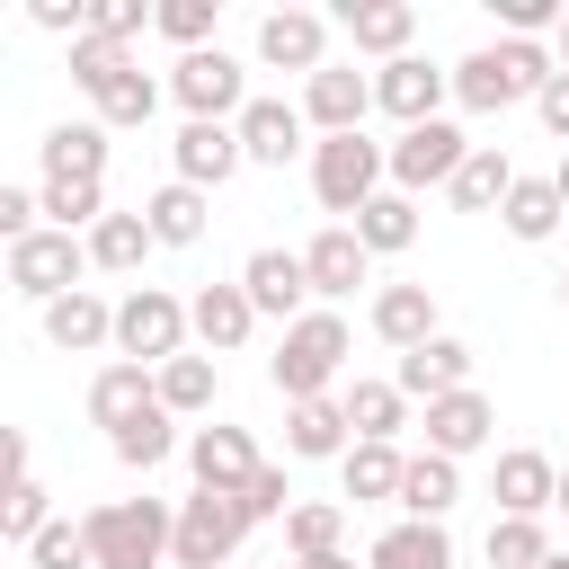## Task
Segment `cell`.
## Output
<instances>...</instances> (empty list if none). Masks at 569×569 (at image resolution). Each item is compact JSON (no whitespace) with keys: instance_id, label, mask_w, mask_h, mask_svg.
<instances>
[{"instance_id":"cell-27","label":"cell","mask_w":569,"mask_h":569,"mask_svg":"<svg viewBox=\"0 0 569 569\" xmlns=\"http://www.w3.org/2000/svg\"><path fill=\"white\" fill-rule=\"evenodd\" d=\"M347 445H356V427H347L338 400H293V409H284V453H302V462H338Z\"/></svg>"},{"instance_id":"cell-2","label":"cell","mask_w":569,"mask_h":569,"mask_svg":"<svg viewBox=\"0 0 569 569\" xmlns=\"http://www.w3.org/2000/svg\"><path fill=\"white\" fill-rule=\"evenodd\" d=\"M169 525H178L169 498H107V507H89L80 516L89 569H160L169 560Z\"/></svg>"},{"instance_id":"cell-26","label":"cell","mask_w":569,"mask_h":569,"mask_svg":"<svg viewBox=\"0 0 569 569\" xmlns=\"http://www.w3.org/2000/svg\"><path fill=\"white\" fill-rule=\"evenodd\" d=\"M373 338L400 347V356L427 347V338H436V293H427V284H382V293H373Z\"/></svg>"},{"instance_id":"cell-48","label":"cell","mask_w":569,"mask_h":569,"mask_svg":"<svg viewBox=\"0 0 569 569\" xmlns=\"http://www.w3.org/2000/svg\"><path fill=\"white\" fill-rule=\"evenodd\" d=\"M142 27H151L142 0H98V9H89V36H98V44H133Z\"/></svg>"},{"instance_id":"cell-54","label":"cell","mask_w":569,"mask_h":569,"mask_svg":"<svg viewBox=\"0 0 569 569\" xmlns=\"http://www.w3.org/2000/svg\"><path fill=\"white\" fill-rule=\"evenodd\" d=\"M551 187H560V204H569V151H560V169H551Z\"/></svg>"},{"instance_id":"cell-57","label":"cell","mask_w":569,"mask_h":569,"mask_svg":"<svg viewBox=\"0 0 569 569\" xmlns=\"http://www.w3.org/2000/svg\"><path fill=\"white\" fill-rule=\"evenodd\" d=\"M542 569H569V551H551V560H542Z\"/></svg>"},{"instance_id":"cell-16","label":"cell","mask_w":569,"mask_h":569,"mask_svg":"<svg viewBox=\"0 0 569 569\" xmlns=\"http://www.w3.org/2000/svg\"><path fill=\"white\" fill-rule=\"evenodd\" d=\"M489 436H498V409H489V391H445V400H427V453L462 462V453H480Z\"/></svg>"},{"instance_id":"cell-32","label":"cell","mask_w":569,"mask_h":569,"mask_svg":"<svg viewBox=\"0 0 569 569\" xmlns=\"http://www.w3.org/2000/svg\"><path fill=\"white\" fill-rule=\"evenodd\" d=\"M507 187H516V160H507L498 142H471V160L453 169V187H445V196H453L462 213H498V204H507Z\"/></svg>"},{"instance_id":"cell-24","label":"cell","mask_w":569,"mask_h":569,"mask_svg":"<svg viewBox=\"0 0 569 569\" xmlns=\"http://www.w3.org/2000/svg\"><path fill=\"white\" fill-rule=\"evenodd\" d=\"M151 400H160L151 365H124V356H116V365H98V382H89V418H98L107 436H116V427H133Z\"/></svg>"},{"instance_id":"cell-37","label":"cell","mask_w":569,"mask_h":569,"mask_svg":"<svg viewBox=\"0 0 569 569\" xmlns=\"http://www.w3.org/2000/svg\"><path fill=\"white\" fill-rule=\"evenodd\" d=\"M498 222H507L516 240H551V231L569 222V204H560V187H551V178H516V187H507V204H498Z\"/></svg>"},{"instance_id":"cell-51","label":"cell","mask_w":569,"mask_h":569,"mask_svg":"<svg viewBox=\"0 0 569 569\" xmlns=\"http://www.w3.org/2000/svg\"><path fill=\"white\" fill-rule=\"evenodd\" d=\"M533 107H542V124H551V133H560V142H569V71H551V80H542V98H533Z\"/></svg>"},{"instance_id":"cell-47","label":"cell","mask_w":569,"mask_h":569,"mask_svg":"<svg viewBox=\"0 0 569 569\" xmlns=\"http://www.w3.org/2000/svg\"><path fill=\"white\" fill-rule=\"evenodd\" d=\"M27 560H36V569H89V533L53 516V525H44L36 542H27Z\"/></svg>"},{"instance_id":"cell-23","label":"cell","mask_w":569,"mask_h":569,"mask_svg":"<svg viewBox=\"0 0 569 569\" xmlns=\"http://www.w3.org/2000/svg\"><path fill=\"white\" fill-rule=\"evenodd\" d=\"M169 160H178V187H222L240 169V133L231 124H178Z\"/></svg>"},{"instance_id":"cell-25","label":"cell","mask_w":569,"mask_h":569,"mask_svg":"<svg viewBox=\"0 0 569 569\" xmlns=\"http://www.w3.org/2000/svg\"><path fill=\"white\" fill-rule=\"evenodd\" d=\"M365 569H453V533H445V525L400 516V525H382V533H373Z\"/></svg>"},{"instance_id":"cell-9","label":"cell","mask_w":569,"mask_h":569,"mask_svg":"<svg viewBox=\"0 0 569 569\" xmlns=\"http://www.w3.org/2000/svg\"><path fill=\"white\" fill-rule=\"evenodd\" d=\"M80 276H89V240H71V231H53V222L9 249V293H27V302L80 293Z\"/></svg>"},{"instance_id":"cell-34","label":"cell","mask_w":569,"mask_h":569,"mask_svg":"<svg viewBox=\"0 0 569 569\" xmlns=\"http://www.w3.org/2000/svg\"><path fill=\"white\" fill-rule=\"evenodd\" d=\"M356 240H365V258H391V249H409L418 240V196H400V187H382L356 222H347Z\"/></svg>"},{"instance_id":"cell-19","label":"cell","mask_w":569,"mask_h":569,"mask_svg":"<svg viewBox=\"0 0 569 569\" xmlns=\"http://www.w3.org/2000/svg\"><path fill=\"white\" fill-rule=\"evenodd\" d=\"M44 338H53L62 356H98V347H116V302L80 284V293L44 302Z\"/></svg>"},{"instance_id":"cell-6","label":"cell","mask_w":569,"mask_h":569,"mask_svg":"<svg viewBox=\"0 0 569 569\" xmlns=\"http://www.w3.org/2000/svg\"><path fill=\"white\" fill-rule=\"evenodd\" d=\"M187 338H196V329H187V302H178V293L133 284V293L116 302V356H124V365H151V373H160L169 356H187Z\"/></svg>"},{"instance_id":"cell-7","label":"cell","mask_w":569,"mask_h":569,"mask_svg":"<svg viewBox=\"0 0 569 569\" xmlns=\"http://www.w3.org/2000/svg\"><path fill=\"white\" fill-rule=\"evenodd\" d=\"M169 98L187 107V124H231V116L249 107V71H240L222 44H204V53H178Z\"/></svg>"},{"instance_id":"cell-59","label":"cell","mask_w":569,"mask_h":569,"mask_svg":"<svg viewBox=\"0 0 569 569\" xmlns=\"http://www.w3.org/2000/svg\"><path fill=\"white\" fill-rule=\"evenodd\" d=\"M560 302H569V276H560Z\"/></svg>"},{"instance_id":"cell-11","label":"cell","mask_w":569,"mask_h":569,"mask_svg":"<svg viewBox=\"0 0 569 569\" xmlns=\"http://www.w3.org/2000/svg\"><path fill=\"white\" fill-rule=\"evenodd\" d=\"M365 116H373V71L329 62V71L302 80V124H320V133H365Z\"/></svg>"},{"instance_id":"cell-4","label":"cell","mask_w":569,"mask_h":569,"mask_svg":"<svg viewBox=\"0 0 569 569\" xmlns=\"http://www.w3.org/2000/svg\"><path fill=\"white\" fill-rule=\"evenodd\" d=\"M311 196H320V213L356 222V213L382 196V142H365V133H320V142H311Z\"/></svg>"},{"instance_id":"cell-46","label":"cell","mask_w":569,"mask_h":569,"mask_svg":"<svg viewBox=\"0 0 569 569\" xmlns=\"http://www.w3.org/2000/svg\"><path fill=\"white\" fill-rule=\"evenodd\" d=\"M240 516H249V525H276V516H293V480H284V462H258V480L240 489Z\"/></svg>"},{"instance_id":"cell-28","label":"cell","mask_w":569,"mask_h":569,"mask_svg":"<svg viewBox=\"0 0 569 569\" xmlns=\"http://www.w3.org/2000/svg\"><path fill=\"white\" fill-rule=\"evenodd\" d=\"M453 498H462V462H445V453H409V471H400V516L445 525Z\"/></svg>"},{"instance_id":"cell-39","label":"cell","mask_w":569,"mask_h":569,"mask_svg":"<svg viewBox=\"0 0 569 569\" xmlns=\"http://www.w3.org/2000/svg\"><path fill=\"white\" fill-rule=\"evenodd\" d=\"M142 249H160L142 213H107V222L89 231V267H107V276H133V267H142Z\"/></svg>"},{"instance_id":"cell-45","label":"cell","mask_w":569,"mask_h":569,"mask_svg":"<svg viewBox=\"0 0 569 569\" xmlns=\"http://www.w3.org/2000/svg\"><path fill=\"white\" fill-rule=\"evenodd\" d=\"M151 27H160L169 44H187V53H204V44H213V0H160Z\"/></svg>"},{"instance_id":"cell-43","label":"cell","mask_w":569,"mask_h":569,"mask_svg":"<svg viewBox=\"0 0 569 569\" xmlns=\"http://www.w3.org/2000/svg\"><path fill=\"white\" fill-rule=\"evenodd\" d=\"M124 71H133V53H124V44H98V36H80V44H71V80H80L89 98H107Z\"/></svg>"},{"instance_id":"cell-12","label":"cell","mask_w":569,"mask_h":569,"mask_svg":"<svg viewBox=\"0 0 569 569\" xmlns=\"http://www.w3.org/2000/svg\"><path fill=\"white\" fill-rule=\"evenodd\" d=\"M240 293H249V311L258 320H302V302H311V276H302V249H249V267H240Z\"/></svg>"},{"instance_id":"cell-40","label":"cell","mask_w":569,"mask_h":569,"mask_svg":"<svg viewBox=\"0 0 569 569\" xmlns=\"http://www.w3.org/2000/svg\"><path fill=\"white\" fill-rule=\"evenodd\" d=\"M338 533H347V507H338V498H293V516H284V551H293V560L338 551Z\"/></svg>"},{"instance_id":"cell-10","label":"cell","mask_w":569,"mask_h":569,"mask_svg":"<svg viewBox=\"0 0 569 569\" xmlns=\"http://www.w3.org/2000/svg\"><path fill=\"white\" fill-rule=\"evenodd\" d=\"M258 62L267 71H329V18L320 9H267L258 18Z\"/></svg>"},{"instance_id":"cell-5","label":"cell","mask_w":569,"mask_h":569,"mask_svg":"<svg viewBox=\"0 0 569 569\" xmlns=\"http://www.w3.org/2000/svg\"><path fill=\"white\" fill-rule=\"evenodd\" d=\"M240 542H249L240 498H222V489L178 498V525H169V560H178V569H231V560H240Z\"/></svg>"},{"instance_id":"cell-60","label":"cell","mask_w":569,"mask_h":569,"mask_svg":"<svg viewBox=\"0 0 569 569\" xmlns=\"http://www.w3.org/2000/svg\"><path fill=\"white\" fill-rule=\"evenodd\" d=\"M560 516H569V507H560Z\"/></svg>"},{"instance_id":"cell-41","label":"cell","mask_w":569,"mask_h":569,"mask_svg":"<svg viewBox=\"0 0 569 569\" xmlns=\"http://www.w3.org/2000/svg\"><path fill=\"white\" fill-rule=\"evenodd\" d=\"M542 560H551L542 516H498L489 525V569H542Z\"/></svg>"},{"instance_id":"cell-3","label":"cell","mask_w":569,"mask_h":569,"mask_svg":"<svg viewBox=\"0 0 569 569\" xmlns=\"http://www.w3.org/2000/svg\"><path fill=\"white\" fill-rule=\"evenodd\" d=\"M560 62L542 53V44H516V36H498V44H480V53H462L453 62V98L471 107V116H498V107H516V98H542V80H551Z\"/></svg>"},{"instance_id":"cell-14","label":"cell","mask_w":569,"mask_h":569,"mask_svg":"<svg viewBox=\"0 0 569 569\" xmlns=\"http://www.w3.org/2000/svg\"><path fill=\"white\" fill-rule=\"evenodd\" d=\"M187 471H196V489L240 498V489L258 480V445H249V427H196V436H187Z\"/></svg>"},{"instance_id":"cell-50","label":"cell","mask_w":569,"mask_h":569,"mask_svg":"<svg viewBox=\"0 0 569 569\" xmlns=\"http://www.w3.org/2000/svg\"><path fill=\"white\" fill-rule=\"evenodd\" d=\"M27 18H36V27H44V36H71V44H80V36H89V9H80V0H36V9H27Z\"/></svg>"},{"instance_id":"cell-17","label":"cell","mask_w":569,"mask_h":569,"mask_svg":"<svg viewBox=\"0 0 569 569\" xmlns=\"http://www.w3.org/2000/svg\"><path fill=\"white\" fill-rule=\"evenodd\" d=\"M231 133H240V160L284 169V160L302 151V107H284V98H249V107L231 116Z\"/></svg>"},{"instance_id":"cell-42","label":"cell","mask_w":569,"mask_h":569,"mask_svg":"<svg viewBox=\"0 0 569 569\" xmlns=\"http://www.w3.org/2000/svg\"><path fill=\"white\" fill-rule=\"evenodd\" d=\"M44 525H53V498H44L36 480H9V489H0V542H36Z\"/></svg>"},{"instance_id":"cell-52","label":"cell","mask_w":569,"mask_h":569,"mask_svg":"<svg viewBox=\"0 0 569 569\" xmlns=\"http://www.w3.org/2000/svg\"><path fill=\"white\" fill-rule=\"evenodd\" d=\"M9 480H27V436H18V427H0V489H9Z\"/></svg>"},{"instance_id":"cell-31","label":"cell","mask_w":569,"mask_h":569,"mask_svg":"<svg viewBox=\"0 0 569 569\" xmlns=\"http://www.w3.org/2000/svg\"><path fill=\"white\" fill-rule=\"evenodd\" d=\"M338 409H347L356 445H400V427H409V400H400V382H347V391H338Z\"/></svg>"},{"instance_id":"cell-22","label":"cell","mask_w":569,"mask_h":569,"mask_svg":"<svg viewBox=\"0 0 569 569\" xmlns=\"http://www.w3.org/2000/svg\"><path fill=\"white\" fill-rule=\"evenodd\" d=\"M187 329L204 338V356L222 365L231 347H249V329H258V311H249V293L240 284H204L196 302H187Z\"/></svg>"},{"instance_id":"cell-13","label":"cell","mask_w":569,"mask_h":569,"mask_svg":"<svg viewBox=\"0 0 569 569\" xmlns=\"http://www.w3.org/2000/svg\"><path fill=\"white\" fill-rule=\"evenodd\" d=\"M445 89H453V71H436L427 53H400V62H382V71H373V107H382V116H400V133H409V124H427V116L445 107Z\"/></svg>"},{"instance_id":"cell-15","label":"cell","mask_w":569,"mask_h":569,"mask_svg":"<svg viewBox=\"0 0 569 569\" xmlns=\"http://www.w3.org/2000/svg\"><path fill=\"white\" fill-rule=\"evenodd\" d=\"M302 276H311V293H320V311H338L365 276H373V258H365V240L347 231V222H329L311 249H302Z\"/></svg>"},{"instance_id":"cell-53","label":"cell","mask_w":569,"mask_h":569,"mask_svg":"<svg viewBox=\"0 0 569 569\" xmlns=\"http://www.w3.org/2000/svg\"><path fill=\"white\" fill-rule=\"evenodd\" d=\"M293 569H356L347 551H320V560H293Z\"/></svg>"},{"instance_id":"cell-30","label":"cell","mask_w":569,"mask_h":569,"mask_svg":"<svg viewBox=\"0 0 569 569\" xmlns=\"http://www.w3.org/2000/svg\"><path fill=\"white\" fill-rule=\"evenodd\" d=\"M142 222H151V240H160V249H196V240H204V222H213V196L169 178V187L142 204Z\"/></svg>"},{"instance_id":"cell-44","label":"cell","mask_w":569,"mask_h":569,"mask_svg":"<svg viewBox=\"0 0 569 569\" xmlns=\"http://www.w3.org/2000/svg\"><path fill=\"white\" fill-rule=\"evenodd\" d=\"M151 107H160V80L133 62V71H124V80L98 98V124H151Z\"/></svg>"},{"instance_id":"cell-36","label":"cell","mask_w":569,"mask_h":569,"mask_svg":"<svg viewBox=\"0 0 569 569\" xmlns=\"http://www.w3.org/2000/svg\"><path fill=\"white\" fill-rule=\"evenodd\" d=\"M36 151H44V178H107V124H53Z\"/></svg>"},{"instance_id":"cell-49","label":"cell","mask_w":569,"mask_h":569,"mask_svg":"<svg viewBox=\"0 0 569 569\" xmlns=\"http://www.w3.org/2000/svg\"><path fill=\"white\" fill-rule=\"evenodd\" d=\"M27 231H44V213H36V196H27V187H0V249H18Z\"/></svg>"},{"instance_id":"cell-29","label":"cell","mask_w":569,"mask_h":569,"mask_svg":"<svg viewBox=\"0 0 569 569\" xmlns=\"http://www.w3.org/2000/svg\"><path fill=\"white\" fill-rule=\"evenodd\" d=\"M36 213H44L53 231L89 240V231L107 222V178H44V187H36Z\"/></svg>"},{"instance_id":"cell-35","label":"cell","mask_w":569,"mask_h":569,"mask_svg":"<svg viewBox=\"0 0 569 569\" xmlns=\"http://www.w3.org/2000/svg\"><path fill=\"white\" fill-rule=\"evenodd\" d=\"M151 382H160V409H169V418H204L213 391H222V365H213V356H169Z\"/></svg>"},{"instance_id":"cell-58","label":"cell","mask_w":569,"mask_h":569,"mask_svg":"<svg viewBox=\"0 0 569 569\" xmlns=\"http://www.w3.org/2000/svg\"><path fill=\"white\" fill-rule=\"evenodd\" d=\"M0 284H9V249H0Z\"/></svg>"},{"instance_id":"cell-21","label":"cell","mask_w":569,"mask_h":569,"mask_svg":"<svg viewBox=\"0 0 569 569\" xmlns=\"http://www.w3.org/2000/svg\"><path fill=\"white\" fill-rule=\"evenodd\" d=\"M338 27L356 36V53L400 62V53H409V36H418V9H409V0H338Z\"/></svg>"},{"instance_id":"cell-33","label":"cell","mask_w":569,"mask_h":569,"mask_svg":"<svg viewBox=\"0 0 569 569\" xmlns=\"http://www.w3.org/2000/svg\"><path fill=\"white\" fill-rule=\"evenodd\" d=\"M400 471H409V453H400V445H347V453H338V480H347V498H356V507H373V498H391V507H400Z\"/></svg>"},{"instance_id":"cell-1","label":"cell","mask_w":569,"mask_h":569,"mask_svg":"<svg viewBox=\"0 0 569 569\" xmlns=\"http://www.w3.org/2000/svg\"><path fill=\"white\" fill-rule=\"evenodd\" d=\"M347 356H356V329H347L338 311H302V320L276 338L267 382L284 391V409H293V400H329V382L347 373Z\"/></svg>"},{"instance_id":"cell-55","label":"cell","mask_w":569,"mask_h":569,"mask_svg":"<svg viewBox=\"0 0 569 569\" xmlns=\"http://www.w3.org/2000/svg\"><path fill=\"white\" fill-rule=\"evenodd\" d=\"M551 62H560V71H569V18H560V53H551Z\"/></svg>"},{"instance_id":"cell-18","label":"cell","mask_w":569,"mask_h":569,"mask_svg":"<svg viewBox=\"0 0 569 569\" xmlns=\"http://www.w3.org/2000/svg\"><path fill=\"white\" fill-rule=\"evenodd\" d=\"M391 382H400V400H445V391H471V347L436 329L427 347H409V356H400V373H391Z\"/></svg>"},{"instance_id":"cell-38","label":"cell","mask_w":569,"mask_h":569,"mask_svg":"<svg viewBox=\"0 0 569 569\" xmlns=\"http://www.w3.org/2000/svg\"><path fill=\"white\" fill-rule=\"evenodd\" d=\"M107 445H116V462H124V471H160V462L178 453V418H169V409L151 400V409H142L133 427H116Z\"/></svg>"},{"instance_id":"cell-56","label":"cell","mask_w":569,"mask_h":569,"mask_svg":"<svg viewBox=\"0 0 569 569\" xmlns=\"http://www.w3.org/2000/svg\"><path fill=\"white\" fill-rule=\"evenodd\" d=\"M560 507H569V462H560Z\"/></svg>"},{"instance_id":"cell-20","label":"cell","mask_w":569,"mask_h":569,"mask_svg":"<svg viewBox=\"0 0 569 569\" xmlns=\"http://www.w3.org/2000/svg\"><path fill=\"white\" fill-rule=\"evenodd\" d=\"M542 507H560V462L533 445H507L498 453V516H542Z\"/></svg>"},{"instance_id":"cell-8","label":"cell","mask_w":569,"mask_h":569,"mask_svg":"<svg viewBox=\"0 0 569 569\" xmlns=\"http://www.w3.org/2000/svg\"><path fill=\"white\" fill-rule=\"evenodd\" d=\"M462 160H471V142H462V124H445V116L409 124L400 142H382V178H391L400 196H418V187H453Z\"/></svg>"}]
</instances>
